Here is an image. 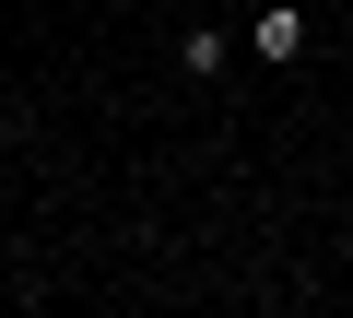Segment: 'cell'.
I'll list each match as a JSON object with an SVG mask.
<instances>
[{
    "label": "cell",
    "instance_id": "cell-2",
    "mask_svg": "<svg viewBox=\"0 0 353 318\" xmlns=\"http://www.w3.org/2000/svg\"><path fill=\"white\" fill-rule=\"evenodd\" d=\"M176 71H189V83H224L236 71V36L224 24H189V36H176Z\"/></svg>",
    "mask_w": 353,
    "mask_h": 318
},
{
    "label": "cell",
    "instance_id": "cell-1",
    "mask_svg": "<svg viewBox=\"0 0 353 318\" xmlns=\"http://www.w3.org/2000/svg\"><path fill=\"white\" fill-rule=\"evenodd\" d=\"M306 59V0H259V71H294Z\"/></svg>",
    "mask_w": 353,
    "mask_h": 318
}]
</instances>
